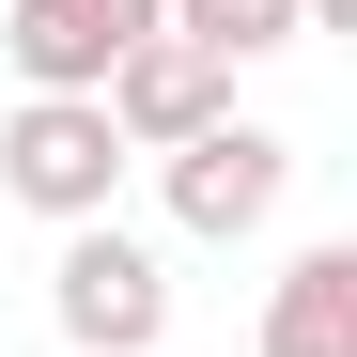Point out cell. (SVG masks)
<instances>
[{
	"label": "cell",
	"instance_id": "52a82bcc",
	"mask_svg": "<svg viewBox=\"0 0 357 357\" xmlns=\"http://www.w3.org/2000/svg\"><path fill=\"white\" fill-rule=\"evenodd\" d=\"M155 31L202 63H264V47H295V0H155Z\"/></svg>",
	"mask_w": 357,
	"mask_h": 357
},
{
	"label": "cell",
	"instance_id": "ba28073f",
	"mask_svg": "<svg viewBox=\"0 0 357 357\" xmlns=\"http://www.w3.org/2000/svg\"><path fill=\"white\" fill-rule=\"evenodd\" d=\"M295 31H357V0H295Z\"/></svg>",
	"mask_w": 357,
	"mask_h": 357
},
{
	"label": "cell",
	"instance_id": "277c9868",
	"mask_svg": "<svg viewBox=\"0 0 357 357\" xmlns=\"http://www.w3.org/2000/svg\"><path fill=\"white\" fill-rule=\"evenodd\" d=\"M109 140L125 155H171V140H202V125H233V63H202V47H171V31H140L125 63H109Z\"/></svg>",
	"mask_w": 357,
	"mask_h": 357
},
{
	"label": "cell",
	"instance_id": "6da1fadb",
	"mask_svg": "<svg viewBox=\"0 0 357 357\" xmlns=\"http://www.w3.org/2000/svg\"><path fill=\"white\" fill-rule=\"evenodd\" d=\"M47 311H63L78 357H155V342H171V264L140 249L125 218H78L63 264H47Z\"/></svg>",
	"mask_w": 357,
	"mask_h": 357
},
{
	"label": "cell",
	"instance_id": "8992f818",
	"mask_svg": "<svg viewBox=\"0 0 357 357\" xmlns=\"http://www.w3.org/2000/svg\"><path fill=\"white\" fill-rule=\"evenodd\" d=\"M264 357H357V249H295L280 295H264Z\"/></svg>",
	"mask_w": 357,
	"mask_h": 357
},
{
	"label": "cell",
	"instance_id": "7a4b0ae2",
	"mask_svg": "<svg viewBox=\"0 0 357 357\" xmlns=\"http://www.w3.org/2000/svg\"><path fill=\"white\" fill-rule=\"evenodd\" d=\"M0 187H16L47 233L109 218V187H125V140H109L93 93H16V125H0Z\"/></svg>",
	"mask_w": 357,
	"mask_h": 357
},
{
	"label": "cell",
	"instance_id": "5b68a950",
	"mask_svg": "<svg viewBox=\"0 0 357 357\" xmlns=\"http://www.w3.org/2000/svg\"><path fill=\"white\" fill-rule=\"evenodd\" d=\"M140 31H155V0H16L0 63H16V93H109V63Z\"/></svg>",
	"mask_w": 357,
	"mask_h": 357
},
{
	"label": "cell",
	"instance_id": "3957f363",
	"mask_svg": "<svg viewBox=\"0 0 357 357\" xmlns=\"http://www.w3.org/2000/svg\"><path fill=\"white\" fill-rule=\"evenodd\" d=\"M155 171H171V233L249 249V233L280 218V187H295V140H280V125H202V140H171Z\"/></svg>",
	"mask_w": 357,
	"mask_h": 357
}]
</instances>
